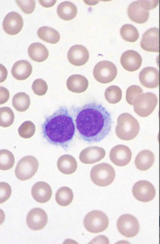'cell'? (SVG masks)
Here are the masks:
<instances>
[{
    "instance_id": "9c48e42d",
    "label": "cell",
    "mask_w": 160,
    "mask_h": 244,
    "mask_svg": "<svg viewBox=\"0 0 160 244\" xmlns=\"http://www.w3.org/2000/svg\"><path fill=\"white\" fill-rule=\"evenodd\" d=\"M117 225L119 232L126 237H133L139 231V223L137 219L131 215L125 214L121 215L118 220Z\"/></svg>"
},
{
    "instance_id": "7c38bea8",
    "label": "cell",
    "mask_w": 160,
    "mask_h": 244,
    "mask_svg": "<svg viewBox=\"0 0 160 244\" xmlns=\"http://www.w3.org/2000/svg\"><path fill=\"white\" fill-rule=\"evenodd\" d=\"M48 221L46 213L43 209L36 208L31 210L28 213L26 222L28 227L33 231H38L44 228Z\"/></svg>"
},
{
    "instance_id": "7a4b0ae2",
    "label": "cell",
    "mask_w": 160,
    "mask_h": 244,
    "mask_svg": "<svg viewBox=\"0 0 160 244\" xmlns=\"http://www.w3.org/2000/svg\"><path fill=\"white\" fill-rule=\"evenodd\" d=\"M42 132L49 143L66 150L75 132L73 118L67 109L61 107L47 117L42 125Z\"/></svg>"
},
{
    "instance_id": "f1b7e54d",
    "label": "cell",
    "mask_w": 160,
    "mask_h": 244,
    "mask_svg": "<svg viewBox=\"0 0 160 244\" xmlns=\"http://www.w3.org/2000/svg\"><path fill=\"white\" fill-rule=\"evenodd\" d=\"M73 194L69 187L64 186L60 188L57 191L55 199L58 205L62 206L69 205L72 201Z\"/></svg>"
},
{
    "instance_id": "44dd1931",
    "label": "cell",
    "mask_w": 160,
    "mask_h": 244,
    "mask_svg": "<svg viewBox=\"0 0 160 244\" xmlns=\"http://www.w3.org/2000/svg\"><path fill=\"white\" fill-rule=\"evenodd\" d=\"M32 67L27 60H20L17 61L11 70L12 76L16 79L22 80L28 78L32 72Z\"/></svg>"
},
{
    "instance_id": "d6a6232c",
    "label": "cell",
    "mask_w": 160,
    "mask_h": 244,
    "mask_svg": "<svg viewBox=\"0 0 160 244\" xmlns=\"http://www.w3.org/2000/svg\"><path fill=\"white\" fill-rule=\"evenodd\" d=\"M14 114L10 107L5 106L0 108V126L4 127H9L13 123Z\"/></svg>"
},
{
    "instance_id": "f35d334b",
    "label": "cell",
    "mask_w": 160,
    "mask_h": 244,
    "mask_svg": "<svg viewBox=\"0 0 160 244\" xmlns=\"http://www.w3.org/2000/svg\"><path fill=\"white\" fill-rule=\"evenodd\" d=\"M141 6L146 11H148L155 8L158 5V0H139Z\"/></svg>"
},
{
    "instance_id": "1f68e13d",
    "label": "cell",
    "mask_w": 160,
    "mask_h": 244,
    "mask_svg": "<svg viewBox=\"0 0 160 244\" xmlns=\"http://www.w3.org/2000/svg\"><path fill=\"white\" fill-rule=\"evenodd\" d=\"M122 92L120 88L116 86H111L105 90L104 96L106 100L109 103L115 104L121 100Z\"/></svg>"
},
{
    "instance_id": "8d00e7d4",
    "label": "cell",
    "mask_w": 160,
    "mask_h": 244,
    "mask_svg": "<svg viewBox=\"0 0 160 244\" xmlns=\"http://www.w3.org/2000/svg\"><path fill=\"white\" fill-rule=\"evenodd\" d=\"M15 1L22 11L25 14H31L35 9V2L34 0H17Z\"/></svg>"
},
{
    "instance_id": "52a82bcc",
    "label": "cell",
    "mask_w": 160,
    "mask_h": 244,
    "mask_svg": "<svg viewBox=\"0 0 160 244\" xmlns=\"http://www.w3.org/2000/svg\"><path fill=\"white\" fill-rule=\"evenodd\" d=\"M39 163L34 157L28 155L24 157L18 162L15 172L17 178L22 181L32 178L37 172Z\"/></svg>"
},
{
    "instance_id": "ffe728a7",
    "label": "cell",
    "mask_w": 160,
    "mask_h": 244,
    "mask_svg": "<svg viewBox=\"0 0 160 244\" xmlns=\"http://www.w3.org/2000/svg\"><path fill=\"white\" fill-rule=\"evenodd\" d=\"M128 14L130 19L139 24L146 22L149 17V12L145 10L140 5L139 0L132 2L128 9Z\"/></svg>"
},
{
    "instance_id": "ab89813d",
    "label": "cell",
    "mask_w": 160,
    "mask_h": 244,
    "mask_svg": "<svg viewBox=\"0 0 160 244\" xmlns=\"http://www.w3.org/2000/svg\"><path fill=\"white\" fill-rule=\"evenodd\" d=\"M10 97V93L8 90L6 88L0 86V105L6 103Z\"/></svg>"
},
{
    "instance_id": "d4e9b609",
    "label": "cell",
    "mask_w": 160,
    "mask_h": 244,
    "mask_svg": "<svg viewBox=\"0 0 160 244\" xmlns=\"http://www.w3.org/2000/svg\"><path fill=\"white\" fill-rule=\"evenodd\" d=\"M28 53L32 60L38 62L44 61L49 55V52L46 47L39 42L31 44L28 48Z\"/></svg>"
},
{
    "instance_id": "8fae6325",
    "label": "cell",
    "mask_w": 160,
    "mask_h": 244,
    "mask_svg": "<svg viewBox=\"0 0 160 244\" xmlns=\"http://www.w3.org/2000/svg\"><path fill=\"white\" fill-rule=\"evenodd\" d=\"M132 152L128 146L122 144L117 145L111 149L109 157L112 162L119 167L125 166L130 161Z\"/></svg>"
},
{
    "instance_id": "277c9868",
    "label": "cell",
    "mask_w": 160,
    "mask_h": 244,
    "mask_svg": "<svg viewBox=\"0 0 160 244\" xmlns=\"http://www.w3.org/2000/svg\"><path fill=\"white\" fill-rule=\"evenodd\" d=\"M115 177L113 167L108 164L102 163L94 166L91 169L90 177L96 185L105 187L111 184Z\"/></svg>"
},
{
    "instance_id": "d6986e66",
    "label": "cell",
    "mask_w": 160,
    "mask_h": 244,
    "mask_svg": "<svg viewBox=\"0 0 160 244\" xmlns=\"http://www.w3.org/2000/svg\"><path fill=\"white\" fill-rule=\"evenodd\" d=\"M31 194L37 202L41 203H45L50 199L52 194V189L47 183L39 181L36 183L32 186Z\"/></svg>"
},
{
    "instance_id": "4316f807",
    "label": "cell",
    "mask_w": 160,
    "mask_h": 244,
    "mask_svg": "<svg viewBox=\"0 0 160 244\" xmlns=\"http://www.w3.org/2000/svg\"><path fill=\"white\" fill-rule=\"evenodd\" d=\"M37 34L43 41L52 44L57 43L60 38V34L57 31L48 26L40 28L38 30Z\"/></svg>"
},
{
    "instance_id": "8992f818",
    "label": "cell",
    "mask_w": 160,
    "mask_h": 244,
    "mask_svg": "<svg viewBox=\"0 0 160 244\" xmlns=\"http://www.w3.org/2000/svg\"><path fill=\"white\" fill-rule=\"evenodd\" d=\"M85 229L89 232L97 233L106 230L109 225V219L104 212L94 210L88 213L84 221Z\"/></svg>"
},
{
    "instance_id": "ac0fdd59",
    "label": "cell",
    "mask_w": 160,
    "mask_h": 244,
    "mask_svg": "<svg viewBox=\"0 0 160 244\" xmlns=\"http://www.w3.org/2000/svg\"><path fill=\"white\" fill-rule=\"evenodd\" d=\"M141 83L145 87L154 88L159 85V72L156 68L147 67L140 72L139 76Z\"/></svg>"
},
{
    "instance_id": "4fadbf2b",
    "label": "cell",
    "mask_w": 160,
    "mask_h": 244,
    "mask_svg": "<svg viewBox=\"0 0 160 244\" xmlns=\"http://www.w3.org/2000/svg\"><path fill=\"white\" fill-rule=\"evenodd\" d=\"M23 25L22 17L18 13L11 12L4 17L2 27L4 31L10 35L17 34L21 30Z\"/></svg>"
},
{
    "instance_id": "7402d4cb",
    "label": "cell",
    "mask_w": 160,
    "mask_h": 244,
    "mask_svg": "<svg viewBox=\"0 0 160 244\" xmlns=\"http://www.w3.org/2000/svg\"><path fill=\"white\" fill-rule=\"evenodd\" d=\"M66 85L68 89L70 91L80 93L87 90L88 86V81L82 75L74 74L68 77Z\"/></svg>"
},
{
    "instance_id": "2e32d148",
    "label": "cell",
    "mask_w": 160,
    "mask_h": 244,
    "mask_svg": "<svg viewBox=\"0 0 160 244\" xmlns=\"http://www.w3.org/2000/svg\"><path fill=\"white\" fill-rule=\"evenodd\" d=\"M69 61L72 65L81 66L85 64L89 58V53L83 46L76 44L69 49L67 55Z\"/></svg>"
},
{
    "instance_id": "603a6c76",
    "label": "cell",
    "mask_w": 160,
    "mask_h": 244,
    "mask_svg": "<svg viewBox=\"0 0 160 244\" xmlns=\"http://www.w3.org/2000/svg\"><path fill=\"white\" fill-rule=\"evenodd\" d=\"M155 160V156L150 151L144 150L137 155L135 160L136 168L142 171H147L153 165Z\"/></svg>"
},
{
    "instance_id": "4dcf8cb0",
    "label": "cell",
    "mask_w": 160,
    "mask_h": 244,
    "mask_svg": "<svg viewBox=\"0 0 160 244\" xmlns=\"http://www.w3.org/2000/svg\"><path fill=\"white\" fill-rule=\"evenodd\" d=\"M15 163V158L13 153L8 150H0V169L7 170L11 169Z\"/></svg>"
},
{
    "instance_id": "f546056e",
    "label": "cell",
    "mask_w": 160,
    "mask_h": 244,
    "mask_svg": "<svg viewBox=\"0 0 160 244\" xmlns=\"http://www.w3.org/2000/svg\"><path fill=\"white\" fill-rule=\"evenodd\" d=\"M120 33L123 39L130 42H136L139 37L138 30L131 24H126L123 25L120 29Z\"/></svg>"
},
{
    "instance_id": "5bb4252c",
    "label": "cell",
    "mask_w": 160,
    "mask_h": 244,
    "mask_svg": "<svg viewBox=\"0 0 160 244\" xmlns=\"http://www.w3.org/2000/svg\"><path fill=\"white\" fill-rule=\"evenodd\" d=\"M140 46L142 49L146 51L159 53V29L153 27L147 30L143 35Z\"/></svg>"
},
{
    "instance_id": "74e56055",
    "label": "cell",
    "mask_w": 160,
    "mask_h": 244,
    "mask_svg": "<svg viewBox=\"0 0 160 244\" xmlns=\"http://www.w3.org/2000/svg\"><path fill=\"white\" fill-rule=\"evenodd\" d=\"M12 193L11 186L5 182H0V204L7 201L10 197Z\"/></svg>"
},
{
    "instance_id": "6da1fadb",
    "label": "cell",
    "mask_w": 160,
    "mask_h": 244,
    "mask_svg": "<svg viewBox=\"0 0 160 244\" xmlns=\"http://www.w3.org/2000/svg\"><path fill=\"white\" fill-rule=\"evenodd\" d=\"M76 112V129L82 139L89 143H98L109 134L112 123L111 116L102 104L90 102Z\"/></svg>"
},
{
    "instance_id": "e0dca14e",
    "label": "cell",
    "mask_w": 160,
    "mask_h": 244,
    "mask_svg": "<svg viewBox=\"0 0 160 244\" xmlns=\"http://www.w3.org/2000/svg\"><path fill=\"white\" fill-rule=\"evenodd\" d=\"M106 151L102 148L91 146L83 149L80 153L79 158L83 164H92L98 162L106 155Z\"/></svg>"
},
{
    "instance_id": "ba28073f",
    "label": "cell",
    "mask_w": 160,
    "mask_h": 244,
    "mask_svg": "<svg viewBox=\"0 0 160 244\" xmlns=\"http://www.w3.org/2000/svg\"><path fill=\"white\" fill-rule=\"evenodd\" d=\"M117 68L112 62L107 60L101 61L96 64L93 70V75L97 81L107 84L112 82L116 77Z\"/></svg>"
},
{
    "instance_id": "83f0119b",
    "label": "cell",
    "mask_w": 160,
    "mask_h": 244,
    "mask_svg": "<svg viewBox=\"0 0 160 244\" xmlns=\"http://www.w3.org/2000/svg\"><path fill=\"white\" fill-rule=\"evenodd\" d=\"M12 105L17 111L23 112L29 107L30 99L29 96L24 92H19L15 94L13 97Z\"/></svg>"
},
{
    "instance_id": "e575fe53",
    "label": "cell",
    "mask_w": 160,
    "mask_h": 244,
    "mask_svg": "<svg viewBox=\"0 0 160 244\" xmlns=\"http://www.w3.org/2000/svg\"><path fill=\"white\" fill-rule=\"evenodd\" d=\"M143 93L141 87L137 85H132L129 87L126 91V100L130 105H132L136 97Z\"/></svg>"
},
{
    "instance_id": "484cf974",
    "label": "cell",
    "mask_w": 160,
    "mask_h": 244,
    "mask_svg": "<svg viewBox=\"0 0 160 244\" xmlns=\"http://www.w3.org/2000/svg\"><path fill=\"white\" fill-rule=\"evenodd\" d=\"M57 13L61 18L65 21H69L73 19L76 16L77 8L72 3L64 1L58 5Z\"/></svg>"
},
{
    "instance_id": "b9f144b4",
    "label": "cell",
    "mask_w": 160,
    "mask_h": 244,
    "mask_svg": "<svg viewBox=\"0 0 160 244\" xmlns=\"http://www.w3.org/2000/svg\"><path fill=\"white\" fill-rule=\"evenodd\" d=\"M39 1L41 5L43 7L46 8H48L54 5L56 3L57 1L39 0Z\"/></svg>"
},
{
    "instance_id": "60d3db41",
    "label": "cell",
    "mask_w": 160,
    "mask_h": 244,
    "mask_svg": "<svg viewBox=\"0 0 160 244\" xmlns=\"http://www.w3.org/2000/svg\"><path fill=\"white\" fill-rule=\"evenodd\" d=\"M8 74V70L3 65L0 63V83L6 80Z\"/></svg>"
},
{
    "instance_id": "5b68a950",
    "label": "cell",
    "mask_w": 160,
    "mask_h": 244,
    "mask_svg": "<svg viewBox=\"0 0 160 244\" xmlns=\"http://www.w3.org/2000/svg\"><path fill=\"white\" fill-rule=\"evenodd\" d=\"M158 101L157 96L152 93L148 92L139 94L133 102L134 111L141 117H148L154 110Z\"/></svg>"
},
{
    "instance_id": "9a60e30c",
    "label": "cell",
    "mask_w": 160,
    "mask_h": 244,
    "mask_svg": "<svg viewBox=\"0 0 160 244\" xmlns=\"http://www.w3.org/2000/svg\"><path fill=\"white\" fill-rule=\"evenodd\" d=\"M142 59L137 52L129 50L123 53L120 58V63L125 70L130 72L134 71L141 67Z\"/></svg>"
},
{
    "instance_id": "cb8c5ba5",
    "label": "cell",
    "mask_w": 160,
    "mask_h": 244,
    "mask_svg": "<svg viewBox=\"0 0 160 244\" xmlns=\"http://www.w3.org/2000/svg\"><path fill=\"white\" fill-rule=\"evenodd\" d=\"M57 165L58 169L65 174H71L75 172L78 167L75 159L72 156L65 154L58 159Z\"/></svg>"
},
{
    "instance_id": "3957f363",
    "label": "cell",
    "mask_w": 160,
    "mask_h": 244,
    "mask_svg": "<svg viewBox=\"0 0 160 244\" xmlns=\"http://www.w3.org/2000/svg\"><path fill=\"white\" fill-rule=\"evenodd\" d=\"M139 130L138 122L130 114L123 113L118 117L115 132L119 139L125 141L132 140L137 136Z\"/></svg>"
},
{
    "instance_id": "30bf717a",
    "label": "cell",
    "mask_w": 160,
    "mask_h": 244,
    "mask_svg": "<svg viewBox=\"0 0 160 244\" xmlns=\"http://www.w3.org/2000/svg\"><path fill=\"white\" fill-rule=\"evenodd\" d=\"M133 195L138 200L148 202L152 200L156 195V190L152 184L149 181L141 180L136 182L132 189Z\"/></svg>"
},
{
    "instance_id": "d590c367",
    "label": "cell",
    "mask_w": 160,
    "mask_h": 244,
    "mask_svg": "<svg viewBox=\"0 0 160 244\" xmlns=\"http://www.w3.org/2000/svg\"><path fill=\"white\" fill-rule=\"evenodd\" d=\"M32 89L35 94L42 96L45 95L47 92L48 86L45 80L39 78L33 81L32 85Z\"/></svg>"
},
{
    "instance_id": "836d02e7",
    "label": "cell",
    "mask_w": 160,
    "mask_h": 244,
    "mask_svg": "<svg viewBox=\"0 0 160 244\" xmlns=\"http://www.w3.org/2000/svg\"><path fill=\"white\" fill-rule=\"evenodd\" d=\"M36 127L35 124L30 121L24 122L19 126L18 131L20 136L24 138H28L35 134Z\"/></svg>"
}]
</instances>
